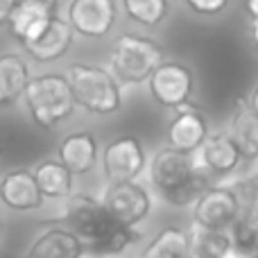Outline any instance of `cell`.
Here are the masks:
<instances>
[{"mask_svg":"<svg viewBox=\"0 0 258 258\" xmlns=\"http://www.w3.org/2000/svg\"><path fill=\"white\" fill-rule=\"evenodd\" d=\"M256 254H258V249H256Z\"/></svg>","mask_w":258,"mask_h":258,"instance_id":"obj_34","label":"cell"},{"mask_svg":"<svg viewBox=\"0 0 258 258\" xmlns=\"http://www.w3.org/2000/svg\"><path fill=\"white\" fill-rule=\"evenodd\" d=\"M229 136L240 150L242 159H256L258 156V113L251 109V104L238 102Z\"/></svg>","mask_w":258,"mask_h":258,"instance_id":"obj_18","label":"cell"},{"mask_svg":"<svg viewBox=\"0 0 258 258\" xmlns=\"http://www.w3.org/2000/svg\"><path fill=\"white\" fill-rule=\"evenodd\" d=\"M27 82V63L18 54H0V104L16 102L25 93Z\"/></svg>","mask_w":258,"mask_h":258,"instance_id":"obj_20","label":"cell"},{"mask_svg":"<svg viewBox=\"0 0 258 258\" xmlns=\"http://www.w3.org/2000/svg\"><path fill=\"white\" fill-rule=\"evenodd\" d=\"M247 12L251 14V18H258V0H247Z\"/></svg>","mask_w":258,"mask_h":258,"instance_id":"obj_29","label":"cell"},{"mask_svg":"<svg viewBox=\"0 0 258 258\" xmlns=\"http://www.w3.org/2000/svg\"><path fill=\"white\" fill-rule=\"evenodd\" d=\"M116 16V0H71L68 5V25L91 39L109 34Z\"/></svg>","mask_w":258,"mask_h":258,"instance_id":"obj_9","label":"cell"},{"mask_svg":"<svg viewBox=\"0 0 258 258\" xmlns=\"http://www.w3.org/2000/svg\"><path fill=\"white\" fill-rule=\"evenodd\" d=\"M227 231L233 245V256L236 258L254 256L258 249V206H249L245 211L240 209L238 218L233 220Z\"/></svg>","mask_w":258,"mask_h":258,"instance_id":"obj_19","label":"cell"},{"mask_svg":"<svg viewBox=\"0 0 258 258\" xmlns=\"http://www.w3.org/2000/svg\"><path fill=\"white\" fill-rule=\"evenodd\" d=\"M59 161L71 170L73 174H84L98 161V145L89 132L71 134L59 145Z\"/></svg>","mask_w":258,"mask_h":258,"instance_id":"obj_16","label":"cell"},{"mask_svg":"<svg viewBox=\"0 0 258 258\" xmlns=\"http://www.w3.org/2000/svg\"><path fill=\"white\" fill-rule=\"evenodd\" d=\"M43 3H45V5H50V7L54 9V7H57V3H59V0H43Z\"/></svg>","mask_w":258,"mask_h":258,"instance_id":"obj_32","label":"cell"},{"mask_svg":"<svg viewBox=\"0 0 258 258\" xmlns=\"http://www.w3.org/2000/svg\"><path fill=\"white\" fill-rule=\"evenodd\" d=\"M25 100L32 118L41 127H54L63 118L71 116L75 100L71 86L63 75H39L27 82Z\"/></svg>","mask_w":258,"mask_h":258,"instance_id":"obj_2","label":"cell"},{"mask_svg":"<svg viewBox=\"0 0 258 258\" xmlns=\"http://www.w3.org/2000/svg\"><path fill=\"white\" fill-rule=\"evenodd\" d=\"M147 80H150V91L154 100L163 107H181L190 98L192 75L183 63L161 61Z\"/></svg>","mask_w":258,"mask_h":258,"instance_id":"obj_8","label":"cell"},{"mask_svg":"<svg viewBox=\"0 0 258 258\" xmlns=\"http://www.w3.org/2000/svg\"><path fill=\"white\" fill-rule=\"evenodd\" d=\"M206 138V122L200 113L181 111L168 127L170 147L181 152H195Z\"/></svg>","mask_w":258,"mask_h":258,"instance_id":"obj_17","label":"cell"},{"mask_svg":"<svg viewBox=\"0 0 258 258\" xmlns=\"http://www.w3.org/2000/svg\"><path fill=\"white\" fill-rule=\"evenodd\" d=\"M104 211L113 222L136 227L150 213V195L134 181H111L102 200Z\"/></svg>","mask_w":258,"mask_h":258,"instance_id":"obj_4","label":"cell"},{"mask_svg":"<svg viewBox=\"0 0 258 258\" xmlns=\"http://www.w3.org/2000/svg\"><path fill=\"white\" fill-rule=\"evenodd\" d=\"M34 179L43 197H66L73 188V172L61 161H45L34 170Z\"/></svg>","mask_w":258,"mask_h":258,"instance_id":"obj_22","label":"cell"},{"mask_svg":"<svg viewBox=\"0 0 258 258\" xmlns=\"http://www.w3.org/2000/svg\"><path fill=\"white\" fill-rule=\"evenodd\" d=\"M240 159H242L240 150H238L236 143L227 134L206 136L204 143L195 150L197 165L209 174H229L231 170H236Z\"/></svg>","mask_w":258,"mask_h":258,"instance_id":"obj_12","label":"cell"},{"mask_svg":"<svg viewBox=\"0 0 258 258\" xmlns=\"http://www.w3.org/2000/svg\"><path fill=\"white\" fill-rule=\"evenodd\" d=\"M202 168L195 161V152H181L174 147L156 152L154 161L150 165V179L161 192H170L174 188L188 183L195 174H200Z\"/></svg>","mask_w":258,"mask_h":258,"instance_id":"obj_5","label":"cell"},{"mask_svg":"<svg viewBox=\"0 0 258 258\" xmlns=\"http://www.w3.org/2000/svg\"><path fill=\"white\" fill-rule=\"evenodd\" d=\"M14 5H16V0H0V25L3 23H7L9 14H12Z\"/></svg>","mask_w":258,"mask_h":258,"instance_id":"obj_28","label":"cell"},{"mask_svg":"<svg viewBox=\"0 0 258 258\" xmlns=\"http://www.w3.org/2000/svg\"><path fill=\"white\" fill-rule=\"evenodd\" d=\"M192 258H236L227 229H206L197 224L190 233Z\"/></svg>","mask_w":258,"mask_h":258,"instance_id":"obj_21","label":"cell"},{"mask_svg":"<svg viewBox=\"0 0 258 258\" xmlns=\"http://www.w3.org/2000/svg\"><path fill=\"white\" fill-rule=\"evenodd\" d=\"M195 224L206 229H229L240 213V197L231 188L206 186L195 202Z\"/></svg>","mask_w":258,"mask_h":258,"instance_id":"obj_6","label":"cell"},{"mask_svg":"<svg viewBox=\"0 0 258 258\" xmlns=\"http://www.w3.org/2000/svg\"><path fill=\"white\" fill-rule=\"evenodd\" d=\"M63 222L71 227V231L75 236H80L84 242L93 245L111 227L113 220L104 211L102 202L93 200V197H86V195H77L66 204Z\"/></svg>","mask_w":258,"mask_h":258,"instance_id":"obj_7","label":"cell"},{"mask_svg":"<svg viewBox=\"0 0 258 258\" xmlns=\"http://www.w3.org/2000/svg\"><path fill=\"white\" fill-rule=\"evenodd\" d=\"M251 34H254V41L258 45V18H254V23H251Z\"/></svg>","mask_w":258,"mask_h":258,"instance_id":"obj_30","label":"cell"},{"mask_svg":"<svg viewBox=\"0 0 258 258\" xmlns=\"http://www.w3.org/2000/svg\"><path fill=\"white\" fill-rule=\"evenodd\" d=\"M136 238H138V233L134 231V227H127V224H120V222H111V227L91 245V249L102 251V254H120Z\"/></svg>","mask_w":258,"mask_h":258,"instance_id":"obj_25","label":"cell"},{"mask_svg":"<svg viewBox=\"0 0 258 258\" xmlns=\"http://www.w3.org/2000/svg\"><path fill=\"white\" fill-rule=\"evenodd\" d=\"M68 86L75 104H82L91 113H113L120 109L118 80L98 66H73L68 71Z\"/></svg>","mask_w":258,"mask_h":258,"instance_id":"obj_1","label":"cell"},{"mask_svg":"<svg viewBox=\"0 0 258 258\" xmlns=\"http://www.w3.org/2000/svg\"><path fill=\"white\" fill-rule=\"evenodd\" d=\"M0 200L5 206L14 211H32L41 204L39 186H36L34 172L27 170H12L0 179Z\"/></svg>","mask_w":258,"mask_h":258,"instance_id":"obj_13","label":"cell"},{"mask_svg":"<svg viewBox=\"0 0 258 258\" xmlns=\"http://www.w3.org/2000/svg\"><path fill=\"white\" fill-rule=\"evenodd\" d=\"M206 177H209V172H204V170H202V172L195 174V177H192L188 183H183V186H179V188H174V190L165 192L163 197L170 202V204H174V206L192 204V202L202 195V190L206 188Z\"/></svg>","mask_w":258,"mask_h":258,"instance_id":"obj_26","label":"cell"},{"mask_svg":"<svg viewBox=\"0 0 258 258\" xmlns=\"http://www.w3.org/2000/svg\"><path fill=\"white\" fill-rule=\"evenodd\" d=\"M122 9L134 23L145 27H154L168 16V0H122Z\"/></svg>","mask_w":258,"mask_h":258,"instance_id":"obj_24","label":"cell"},{"mask_svg":"<svg viewBox=\"0 0 258 258\" xmlns=\"http://www.w3.org/2000/svg\"><path fill=\"white\" fill-rule=\"evenodd\" d=\"M71 43H73V27L63 18L52 16L48 21V25L34 39L23 43V48L36 61H54V59L63 57L68 52Z\"/></svg>","mask_w":258,"mask_h":258,"instance_id":"obj_11","label":"cell"},{"mask_svg":"<svg viewBox=\"0 0 258 258\" xmlns=\"http://www.w3.org/2000/svg\"><path fill=\"white\" fill-rule=\"evenodd\" d=\"M84 254V240L71 229H50L41 233L27 251V258H80Z\"/></svg>","mask_w":258,"mask_h":258,"instance_id":"obj_15","label":"cell"},{"mask_svg":"<svg viewBox=\"0 0 258 258\" xmlns=\"http://www.w3.org/2000/svg\"><path fill=\"white\" fill-rule=\"evenodd\" d=\"M249 258H258V254H254V256H249Z\"/></svg>","mask_w":258,"mask_h":258,"instance_id":"obj_33","label":"cell"},{"mask_svg":"<svg viewBox=\"0 0 258 258\" xmlns=\"http://www.w3.org/2000/svg\"><path fill=\"white\" fill-rule=\"evenodd\" d=\"M188 9L200 16H215L229 5V0H186Z\"/></svg>","mask_w":258,"mask_h":258,"instance_id":"obj_27","label":"cell"},{"mask_svg":"<svg viewBox=\"0 0 258 258\" xmlns=\"http://www.w3.org/2000/svg\"><path fill=\"white\" fill-rule=\"evenodd\" d=\"M251 109L258 113V86H256V91H254V98H251Z\"/></svg>","mask_w":258,"mask_h":258,"instance_id":"obj_31","label":"cell"},{"mask_svg":"<svg viewBox=\"0 0 258 258\" xmlns=\"http://www.w3.org/2000/svg\"><path fill=\"white\" fill-rule=\"evenodd\" d=\"M143 258H192L190 236L181 229H163L143 251Z\"/></svg>","mask_w":258,"mask_h":258,"instance_id":"obj_23","label":"cell"},{"mask_svg":"<svg viewBox=\"0 0 258 258\" xmlns=\"http://www.w3.org/2000/svg\"><path fill=\"white\" fill-rule=\"evenodd\" d=\"M111 75L118 82L141 84L163 61V50L159 43L136 34H122L116 39L111 50Z\"/></svg>","mask_w":258,"mask_h":258,"instance_id":"obj_3","label":"cell"},{"mask_svg":"<svg viewBox=\"0 0 258 258\" xmlns=\"http://www.w3.org/2000/svg\"><path fill=\"white\" fill-rule=\"evenodd\" d=\"M145 165V154L136 138H118L104 150L102 168L109 181H134Z\"/></svg>","mask_w":258,"mask_h":258,"instance_id":"obj_10","label":"cell"},{"mask_svg":"<svg viewBox=\"0 0 258 258\" xmlns=\"http://www.w3.org/2000/svg\"><path fill=\"white\" fill-rule=\"evenodd\" d=\"M52 16H54V9L50 5H45L43 0H16L7 23L12 34L21 43H25V41L34 39L48 25V21Z\"/></svg>","mask_w":258,"mask_h":258,"instance_id":"obj_14","label":"cell"}]
</instances>
